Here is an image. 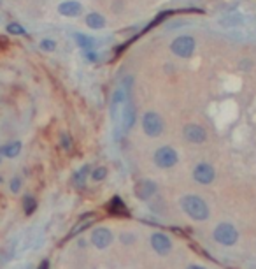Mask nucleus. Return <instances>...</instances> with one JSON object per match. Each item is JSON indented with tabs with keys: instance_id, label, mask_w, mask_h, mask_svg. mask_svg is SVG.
<instances>
[{
	"instance_id": "f257e3e1",
	"label": "nucleus",
	"mask_w": 256,
	"mask_h": 269,
	"mask_svg": "<svg viewBox=\"0 0 256 269\" xmlns=\"http://www.w3.org/2000/svg\"><path fill=\"white\" fill-rule=\"evenodd\" d=\"M181 209H183L184 213L192 218V220H195V222H204V220H207L210 215L209 206H207L206 201L193 194L184 195L183 199H181Z\"/></svg>"
},
{
	"instance_id": "f03ea898",
	"label": "nucleus",
	"mask_w": 256,
	"mask_h": 269,
	"mask_svg": "<svg viewBox=\"0 0 256 269\" xmlns=\"http://www.w3.org/2000/svg\"><path fill=\"white\" fill-rule=\"evenodd\" d=\"M141 125H142V130H144V134H146L147 137H160L165 130L163 118H161L156 111L144 113L141 118Z\"/></svg>"
},
{
	"instance_id": "7ed1b4c3",
	"label": "nucleus",
	"mask_w": 256,
	"mask_h": 269,
	"mask_svg": "<svg viewBox=\"0 0 256 269\" xmlns=\"http://www.w3.org/2000/svg\"><path fill=\"white\" fill-rule=\"evenodd\" d=\"M212 237L216 243H220L221 246H233L239 241V231L233 227L232 223L221 222L218 223L212 231Z\"/></svg>"
},
{
	"instance_id": "20e7f679",
	"label": "nucleus",
	"mask_w": 256,
	"mask_h": 269,
	"mask_svg": "<svg viewBox=\"0 0 256 269\" xmlns=\"http://www.w3.org/2000/svg\"><path fill=\"white\" fill-rule=\"evenodd\" d=\"M153 160L155 164L160 169H170V167H174L177 164L179 157H177V151H176L172 146H160V148H156L155 155H153Z\"/></svg>"
},
{
	"instance_id": "39448f33",
	"label": "nucleus",
	"mask_w": 256,
	"mask_h": 269,
	"mask_svg": "<svg viewBox=\"0 0 256 269\" xmlns=\"http://www.w3.org/2000/svg\"><path fill=\"white\" fill-rule=\"evenodd\" d=\"M195 48H197V42L192 35H179L172 41L170 44V50L174 55H177L179 58H190L195 51Z\"/></svg>"
},
{
	"instance_id": "423d86ee",
	"label": "nucleus",
	"mask_w": 256,
	"mask_h": 269,
	"mask_svg": "<svg viewBox=\"0 0 256 269\" xmlns=\"http://www.w3.org/2000/svg\"><path fill=\"white\" fill-rule=\"evenodd\" d=\"M193 180L200 183V185H210L216 180V171L214 167L207 162H200L193 169Z\"/></svg>"
},
{
	"instance_id": "0eeeda50",
	"label": "nucleus",
	"mask_w": 256,
	"mask_h": 269,
	"mask_svg": "<svg viewBox=\"0 0 256 269\" xmlns=\"http://www.w3.org/2000/svg\"><path fill=\"white\" fill-rule=\"evenodd\" d=\"M149 243H151V248L158 255H169L170 252H172V246H174L172 239L167 234H163V232H155Z\"/></svg>"
},
{
	"instance_id": "6e6552de",
	"label": "nucleus",
	"mask_w": 256,
	"mask_h": 269,
	"mask_svg": "<svg viewBox=\"0 0 256 269\" xmlns=\"http://www.w3.org/2000/svg\"><path fill=\"white\" fill-rule=\"evenodd\" d=\"M184 139L192 144H202L207 141V132L202 125H197V123H188L183 130Z\"/></svg>"
},
{
	"instance_id": "1a4fd4ad",
	"label": "nucleus",
	"mask_w": 256,
	"mask_h": 269,
	"mask_svg": "<svg viewBox=\"0 0 256 269\" xmlns=\"http://www.w3.org/2000/svg\"><path fill=\"white\" fill-rule=\"evenodd\" d=\"M90 239H92V245L95 246V248L104 250V248H107V246L112 243L114 236H112V232L107 227H96L95 231L92 232V237H90Z\"/></svg>"
},
{
	"instance_id": "9d476101",
	"label": "nucleus",
	"mask_w": 256,
	"mask_h": 269,
	"mask_svg": "<svg viewBox=\"0 0 256 269\" xmlns=\"http://www.w3.org/2000/svg\"><path fill=\"white\" fill-rule=\"evenodd\" d=\"M127 101H128L127 90H125L123 86H118V88L114 90V93H112V99H111V113H112L114 118L118 116V113L123 109Z\"/></svg>"
},
{
	"instance_id": "9b49d317",
	"label": "nucleus",
	"mask_w": 256,
	"mask_h": 269,
	"mask_svg": "<svg viewBox=\"0 0 256 269\" xmlns=\"http://www.w3.org/2000/svg\"><path fill=\"white\" fill-rule=\"evenodd\" d=\"M82 11V5L79 4L78 0H65L58 5V13L62 16H67V18H76L79 16Z\"/></svg>"
},
{
	"instance_id": "f8f14e48",
	"label": "nucleus",
	"mask_w": 256,
	"mask_h": 269,
	"mask_svg": "<svg viewBox=\"0 0 256 269\" xmlns=\"http://www.w3.org/2000/svg\"><path fill=\"white\" fill-rule=\"evenodd\" d=\"M133 123H135V107L130 101H127L123 109H121V125H123L125 132L132 129Z\"/></svg>"
},
{
	"instance_id": "ddd939ff",
	"label": "nucleus",
	"mask_w": 256,
	"mask_h": 269,
	"mask_svg": "<svg viewBox=\"0 0 256 269\" xmlns=\"http://www.w3.org/2000/svg\"><path fill=\"white\" fill-rule=\"evenodd\" d=\"M155 192H156V185L149 180H142L135 185V195L142 201H147Z\"/></svg>"
},
{
	"instance_id": "4468645a",
	"label": "nucleus",
	"mask_w": 256,
	"mask_h": 269,
	"mask_svg": "<svg viewBox=\"0 0 256 269\" xmlns=\"http://www.w3.org/2000/svg\"><path fill=\"white\" fill-rule=\"evenodd\" d=\"M19 151H21V141H13V143H7L0 148V155L5 158L18 157Z\"/></svg>"
},
{
	"instance_id": "2eb2a0df",
	"label": "nucleus",
	"mask_w": 256,
	"mask_h": 269,
	"mask_svg": "<svg viewBox=\"0 0 256 269\" xmlns=\"http://www.w3.org/2000/svg\"><path fill=\"white\" fill-rule=\"evenodd\" d=\"M86 25L93 30H100L105 27V18L98 13H90L86 16Z\"/></svg>"
},
{
	"instance_id": "dca6fc26",
	"label": "nucleus",
	"mask_w": 256,
	"mask_h": 269,
	"mask_svg": "<svg viewBox=\"0 0 256 269\" xmlns=\"http://www.w3.org/2000/svg\"><path fill=\"white\" fill-rule=\"evenodd\" d=\"M74 41L78 42V46L81 48L82 51H88V50H93V48H95V41L81 32L74 34Z\"/></svg>"
},
{
	"instance_id": "f3484780",
	"label": "nucleus",
	"mask_w": 256,
	"mask_h": 269,
	"mask_svg": "<svg viewBox=\"0 0 256 269\" xmlns=\"http://www.w3.org/2000/svg\"><path fill=\"white\" fill-rule=\"evenodd\" d=\"M37 208V202L33 199L32 195H25L23 197V209H25V215H32Z\"/></svg>"
},
{
	"instance_id": "a211bd4d",
	"label": "nucleus",
	"mask_w": 256,
	"mask_h": 269,
	"mask_svg": "<svg viewBox=\"0 0 256 269\" xmlns=\"http://www.w3.org/2000/svg\"><path fill=\"white\" fill-rule=\"evenodd\" d=\"M5 30H7V34H11V35H28L27 30H25V28L21 27L19 23H16V21H13V23L7 25Z\"/></svg>"
},
{
	"instance_id": "6ab92c4d",
	"label": "nucleus",
	"mask_w": 256,
	"mask_h": 269,
	"mask_svg": "<svg viewBox=\"0 0 256 269\" xmlns=\"http://www.w3.org/2000/svg\"><path fill=\"white\" fill-rule=\"evenodd\" d=\"M111 211L112 213H127V208H125L123 201L119 199V197H114V199L111 201Z\"/></svg>"
},
{
	"instance_id": "aec40b11",
	"label": "nucleus",
	"mask_w": 256,
	"mask_h": 269,
	"mask_svg": "<svg viewBox=\"0 0 256 269\" xmlns=\"http://www.w3.org/2000/svg\"><path fill=\"white\" fill-rule=\"evenodd\" d=\"M41 50L42 51H48V53H51V51H55L56 50V42L53 41V39H42L41 41Z\"/></svg>"
},
{
	"instance_id": "412c9836",
	"label": "nucleus",
	"mask_w": 256,
	"mask_h": 269,
	"mask_svg": "<svg viewBox=\"0 0 256 269\" xmlns=\"http://www.w3.org/2000/svg\"><path fill=\"white\" fill-rule=\"evenodd\" d=\"M105 176H107V169H105V167H96L95 171L92 172V180L93 181H102Z\"/></svg>"
},
{
	"instance_id": "4be33fe9",
	"label": "nucleus",
	"mask_w": 256,
	"mask_h": 269,
	"mask_svg": "<svg viewBox=\"0 0 256 269\" xmlns=\"http://www.w3.org/2000/svg\"><path fill=\"white\" fill-rule=\"evenodd\" d=\"M19 188H21V178L14 176L13 180H11V192H13V194H18Z\"/></svg>"
},
{
	"instance_id": "5701e85b",
	"label": "nucleus",
	"mask_w": 256,
	"mask_h": 269,
	"mask_svg": "<svg viewBox=\"0 0 256 269\" xmlns=\"http://www.w3.org/2000/svg\"><path fill=\"white\" fill-rule=\"evenodd\" d=\"M88 171V167H84V169H81V171L78 172V176H76V183H78V185H82V181H84V176H86V174H84V172Z\"/></svg>"
},
{
	"instance_id": "b1692460",
	"label": "nucleus",
	"mask_w": 256,
	"mask_h": 269,
	"mask_svg": "<svg viewBox=\"0 0 256 269\" xmlns=\"http://www.w3.org/2000/svg\"><path fill=\"white\" fill-rule=\"evenodd\" d=\"M84 55H86V58L90 62H95L96 60V55H95V51H93V50H88V51H84Z\"/></svg>"
},
{
	"instance_id": "393cba45",
	"label": "nucleus",
	"mask_w": 256,
	"mask_h": 269,
	"mask_svg": "<svg viewBox=\"0 0 256 269\" xmlns=\"http://www.w3.org/2000/svg\"><path fill=\"white\" fill-rule=\"evenodd\" d=\"M62 141H64V148L70 150V139L67 137V134H62Z\"/></svg>"
},
{
	"instance_id": "a878e982",
	"label": "nucleus",
	"mask_w": 256,
	"mask_h": 269,
	"mask_svg": "<svg viewBox=\"0 0 256 269\" xmlns=\"http://www.w3.org/2000/svg\"><path fill=\"white\" fill-rule=\"evenodd\" d=\"M37 269H49V262H48V260H42L41 264H39V268Z\"/></svg>"
},
{
	"instance_id": "bb28decb",
	"label": "nucleus",
	"mask_w": 256,
	"mask_h": 269,
	"mask_svg": "<svg viewBox=\"0 0 256 269\" xmlns=\"http://www.w3.org/2000/svg\"><path fill=\"white\" fill-rule=\"evenodd\" d=\"M121 239H123L125 243H132V241H133V236H130V234H125V236L121 237Z\"/></svg>"
},
{
	"instance_id": "cd10ccee",
	"label": "nucleus",
	"mask_w": 256,
	"mask_h": 269,
	"mask_svg": "<svg viewBox=\"0 0 256 269\" xmlns=\"http://www.w3.org/2000/svg\"><path fill=\"white\" fill-rule=\"evenodd\" d=\"M186 269H207V268H204V266H198V264H192V266H188Z\"/></svg>"
},
{
	"instance_id": "c85d7f7f",
	"label": "nucleus",
	"mask_w": 256,
	"mask_h": 269,
	"mask_svg": "<svg viewBox=\"0 0 256 269\" xmlns=\"http://www.w3.org/2000/svg\"><path fill=\"white\" fill-rule=\"evenodd\" d=\"M0 162H2V155H0Z\"/></svg>"
}]
</instances>
